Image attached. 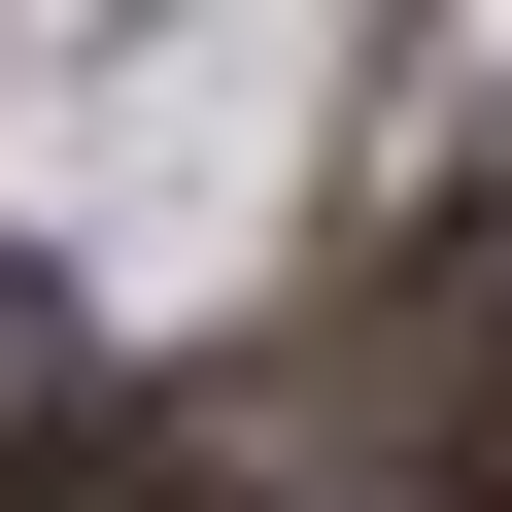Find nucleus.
I'll return each mask as SVG.
<instances>
[{
	"label": "nucleus",
	"mask_w": 512,
	"mask_h": 512,
	"mask_svg": "<svg viewBox=\"0 0 512 512\" xmlns=\"http://www.w3.org/2000/svg\"><path fill=\"white\" fill-rule=\"evenodd\" d=\"M0 512H103V444H69V410H0Z\"/></svg>",
	"instance_id": "1"
}]
</instances>
